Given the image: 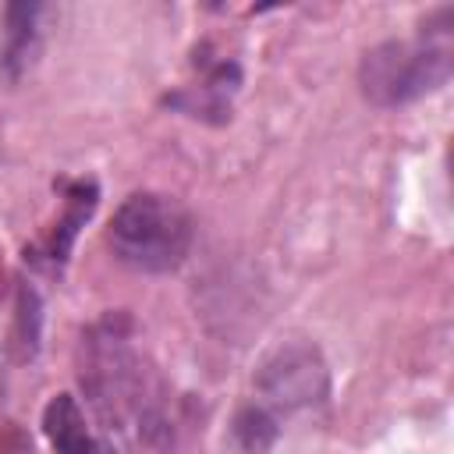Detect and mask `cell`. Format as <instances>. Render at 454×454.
Segmentation results:
<instances>
[{
    "instance_id": "cell-6",
    "label": "cell",
    "mask_w": 454,
    "mask_h": 454,
    "mask_svg": "<svg viewBox=\"0 0 454 454\" xmlns=\"http://www.w3.org/2000/svg\"><path fill=\"white\" fill-rule=\"evenodd\" d=\"M39 14H43L39 4H11L7 7V50H4V60H7V67L14 74L35 53V18Z\"/></svg>"
},
{
    "instance_id": "cell-7",
    "label": "cell",
    "mask_w": 454,
    "mask_h": 454,
    "mask_svg": "<svg viewBox=\"0 0 454 454\" xmlns=\"http://www.w3.org/2000/svg\"><path fill=\"white\" fill-rule=\"evenodd\" d=\"M234 443L245 450V454H262L273 447L280 426H277V415H270L262 404H245L238 415H234Z\"/></svg>"
},
{
    "instance_id": "cell-5",
    "label": "cell",
    "mask_w": 454,
    "mask_h": 454,
    "mask_svg": "<svg viewBox=\"0 0 454 454\" xmlns=\"http://www.w3.org/2000/svg\"><path fill=\"white\" fill-rule=\"evenodd\" d=\"M43 429L57 454H99L96 433L74 394H57L43 411Z\"/></svg>"
},
{
    "instance_id": "cell-4",
    "label": "cell",
    "mask_w": 454,
    "mask_h": 454,
    "mask_svg": "<svg viewBox=\"0 0 454 454\" xmlns=\"http://www.w3.org/2000/svg\"><path fill=\"white\" fill-rule=\"evenodd\" d=\"M326 362L323 355L305 340L280 344L255 372V394L270 415H291L301 408H312L326 397Z\"/></svg>"
},
{
    "instance_id": "cell-1",
    "label": "cell",
    "mask_w": 454,
    "mask_h": 454,
    "mask_svg": "<svg viewBox=\"0 0 454 454\" xmlns=\"http://www.w3.org/2000/svg\"><path fill=\"white\" fill-rule=\"evenodd\" d=\"M78 383L99 454H174L170 387L138 348L128 316H103L78 340Z\"/></svg>"
},
{
    "instance_id": "cell-2",
    "label": "cell",
    "mask_w": 454,
    "mask_h": 454,
    "mask_svg": "<svg viewBox=\"0 0 454 454\" xmlns=\"http://www.w3.org/2000/svg\"><path fill=\"white\" fill-rule=\"evenodd\" d=\"M195 238L192 213L160 192H135L128 195L106 231V241L117 262L138 273H170L188 259Z\"/></svg>"
},
{
    "instance_id": "cell-3",
    "label": "cell",
    "mask_w": 454,
    "mask_h": 454,
    "mask_svg": "<svg viewBox=\"0 0 454 454\" xmlns=\"http://www.w3.org/2000/svg\"><path fill=\"white\" fill-rule=\"evenodd\" d=\"M454 67L450 25L422 28L419 39H387L358 64L362 96L376 106H401L447 85Z\"/></svg>"
}]
</instances>
